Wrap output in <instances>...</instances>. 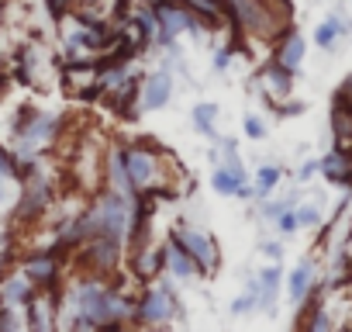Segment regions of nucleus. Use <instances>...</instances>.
Returning a JSON list of instances; mask_svg holds the SVG:
<instances>
[{
  "mask_svg": "<svg viewBox=\"0 0 352 332\" xmlns=\"http://www.w3.org/2000/svg\"><path fill=\"white\" fill-rule=\"evenodd\" d=\"M225 11H228V28L235 32L232 42H239V35H245L252 42L273 45L287 28H294L290 0H225ZM239 49H242V42H239Z\"/></svg>",
  "mask_w": 352,
  "mask_h": 332,
  "instance_id": "nucleus-1",
  "label": "nucleus"
},
{
  "mask_svg": "<svg viewBox=\"0 0 352 332\" xmlns=\"http://www.w3.org/2000/svg\"><path fill=\"white\" fill-rule=\"evenodd\" d=\"M76 267L83 273H94V277H114L121 270V260H124V242L118 239H107V236H90L83 239L73 253Z\"/></svg>",
  "mask_w": 352,
  "mask_h": 332,
  "instance_id": "nucleus-2",
  "label": "nucleus"
},
{
  "mask_svg": "<svg viewBox=\"0 0 352 332\" xmlns=\"http://www.w3.org/2000/svg\"><path fill=\"white\" fill-rule=\"evenodd\" d=\"M169 236H173L176 242H180L187 253H190V260L197 263V273H201V277H211V273H218V267H221V249H218L214 236H208L204 229H197V225H187V222L173 225V229H169Z\"/></svg>",
  "mask_w": 352,
  "mask_h": 332,
  "instance_id": "nucleus-3",
  "label": "nucleus"
},
{
  "mask_svg": "<svg viewBox=\"0 0 352 332\" xmlns=\"http://www.w3.org/2000/svg\"><path fill=\"white\" fill-rule=\"evenodd\" d=\"M52 205H56V187L42 170H35L21 180V201L14 208V222L18 225H35V222H42V215Z\"/></svg>",
  "mask_w": 352,
  "mask_h": 332,
  "instance_id": "nucleus-4",
  "label": "nucleus"
},
{
  "mask_svg": "<svg viewBox=\"0 0 352 332\" xmlns=\"http://www.w3.org/2000/svg\"><path fill=\"white\" fill-rule=\"evenodd\" d=\"M69 253H63L59 246H49V249H32V253H25L21 260H18V267H21V273L35 284V287H42V291H59V284H63V260H66Z\"/></svg>",
  "mask_w": 352,
  "mask_h": 332,
  "instance_id": "nucleus-5",
  "label": "nucleus"
},
{
  "mask_svg": "<svg viewBox=\"0 0 352 332\" xmlns=\"http://www.w3.org/2000/svg\"><path fill=\"white\" fill-rule=\"evenodd\" d=\"M180 315V301H176L169 284H145L138 298V315L135 325H173Z\"/></svg>",
  "mask_w": 352,
  "mask_h": 332,
  "instance_id": "nucleus-6",
  "label": "nucleus"
},
{
  "mask_svg": "<svg viewBox=\"0 0 352 332\" xmlns=\"http://www.w3.org/2000/svg\"><path fill=\"white\" fill-rule=\"evenodd\" d=\"M128 267H131V280L138 287H145V284H152L155 277L166 273V249L162 246H152V242H142V246L131 249Z\"/></svg>",
  "mask_w": 352,
  "mask_h": 332,
  "instance_id": "nucleus-7",
  "label": "nucleus"
},
{
  "mask_svg": "<svg viewBox=\"0 0 352 332\" xmlns=\"http://www.w3.org/2000/svg\"><path fill=\"white\" fill-rule=\"evenodd\" d=\"M256 83H259L263 97L270 101V107H276L280 101H287V97L294 94V73H290V70H283L273 56L263 63V70H259Z\"/></svg>",
  "mask_w": 352,
  "mask_h": 332,
  "instance_id": "nucleus-8",
  "label": "nucleus"
},
{
  "mask_svg": "<svg viewBox=\"0 0 352 332\" xmlns=\"http://www.w3.org/2000/svg\"><path fill=\"white\" fill-rule=\"evenodd\" d=\"M273 59L297 76V73L304 70V59H307V39H304L297 28H287V32L273 42Z\"/></svg>",
  "mask_w": 352,
  "mask_h": 332,
  "instance_id": "nucleus-9",
  "label": "nucleus"
},
{
  "mask_svg": "<svg viewBox=\"0 0 352 332\" xmlns=\"http://www.w3.org/2000/svg\"><path fill=\"white\" fill-rule=\"evenodd\" d=\"M169 101H173V73L169 70H155V73L142 76V94H138L142 111H162Z\"/></svg>",
  "mask_w": 352,
  "mask_h": 332,
  "instance_id": "nucleus-10",
  "label": "nucleus"
},
{
  "mask_svg": "<svg viewBox=\"0 0 352 332\" xmlns=\"http://www.w3.org/2000/svg\"><path fill=\"white\" fill-rule=\"evenodd\" d=\"M314 291H324V284L318 280L314 260H300V263L290 270V277H287V298H290L294 304H304Z\"/></svg>",
  "mask_w": 352,
  "mask_h": 332,
  "instance_id": "nucleus-11",
  "label": "nucleus"
},
{
  "mask_svg": "<svg viewBox=\"0 0 352 332\" xmlns=\"http://www.w3.org/2000/svg\"><path fill=\"white\" fill-rule=\"evenodd\" d=\"M318 174H321L328 184L352 187V145H335L331 152H324Z\"/></svg>",
  "mask_w": 352,
  "mask_h": 332,
  "instance_id": "nucleus-12",
  "label": "nucleus"
},
{
  "mask_svg": "<svg viewBox=\"0 0 352 332\" xmlns=\"http://www.w3.org/2000/svg\"><path fill=\"white\" fill-rule=\"evenodd\" d=\"M211 187H214L221 198H232V194L249 198V194H256V191L249 187L245 166H228V163H218V166H214V174H211Z\"/></svg>",
  "mask_w": 352,
  "mask_h": 332,
  "instance_id": "nucleus-13",
  "label": "nucleus"
},
{
  "mask_svg": "<svg viewBox=\"0 0 352 332\" xmlns=\"http://www.w3.org/2000/svg\"><path fill=\"white\" fill-rule=\"evenodd\" d=\"M162 249H166V273H173L176 280H190V277H201L197 273V263L190 260V253L176 242L169 232H166V242H162Z\"/></svg>",
  "mask_w": 352,
  "mask_h": 332,
  "instance_id": "nucleus-14",
  "label": "nucleus"
},
{
  "mask_svg": "<svg viewBox=\"0 0 352 332\" xmlns=\"http://www.w3.org/2000/svg\"><path fill=\"white\" fill-rule=\"evenodd\" d=\"M104 187L121 191V194H131L128 170H124V149H121V145H111V149L104 152ZM131 198H135V194H131Z\"/></svg>",
  "mask_w": 352,
  "mask_h": 332,
  "instance_id": "nucleus-15",
  "label": "nucleus"
},
{
  "mask_svg": "<svg viewBox=\"0 0 352 332\" xmlns=\"http://www.w3.org/2000/svg\"><path fill=\"white\" fill-rule=\"evenodd\" d=\"M35 284L25 277V273H4L0 277V301L4 304H14V308H25L32 298H35Z\"/></svg>",
  "mask_w": 352,
  "mask_h": 332,
  "instance_id": "nucleus-16",
  "label": "nucleus"
},
{
  "mask_svg": "<svg viewBox=\"0 0 352 332\" xmlns=\"http://www.w3.org/2000/svg\"><path fill=\"white\" fill-rule=\"evenodd\" d=\"M345 35H349V25H345L338 14H328V18L314 28V45H318V49H324V52H331Z\"/></svg>",
  "mask_w": 352,
  "mask_h": 332,
  "instance_id": "nucleus-17",
  "label": "nucleus"
},
{
  "mask_svg": "<svg viewBox=\"0 0 352 332\" xmlns=\"http://www.w3.org/2000/svg\"><path fill=\"white\" fill-rule=\"evenodd\" d=\"M280 180H283V170H280V166L276 163H263L259 166V170H256V198H270L276 187H280Z\"/></svg>",
  "mask_w": 352,
  "mask_h": 332,
  "instance_id": "nucleus-18",
  "label": "nucleus"
},
{
  "mask_svg": "<svg viewBox=\"0 0 352 332\" xmlns=\"http://www.w3.org/2000/svg\"><path fill=\"white\" fill-rule=\"evenodd\" d=\"M218 104H211V101H201V104H194V111H190V121H194V128L201 132V135H214V125H218Z\"/></svg>",
  "mask_w": 352,
  "mask_h": 332,
  "instance_id": "nucleus-19",
  "label": "nucleus"
},
{
  "mask_svg": "<svg viewBox=\"0 0 352 332\" xmlns=\"http://www.w3.org/2000/svg\"><path fill=\"white\" fill-rule=\"evenodd\" d=\"M280 280H283V273H280V263H273V267H266L263 273H259V304H273L276 301V291H280Z\"/></svg>",
  "mask_w": 352,
  "mask_h": 332,
  "instance_id": "nucleus-20",
  "label": "nucleus"
},
{
  "mask_svg": "<svg viewBox=\"0 0 352 332\" xmlns=\"http://www.w3.org/2000/svg\"><path fill=\"white\" fill-rule=\"evenodd\" d=\"M294 211H297L300 229H318L321 225V208L318 205H294Z\"/></svg>",
  "mask_w": 352,
  "mask_h": 332,
  "instance_id": "nucleus-21",
  "label": "nucleus"
},
{
  "mask_svg": "<svg viewBox=\"0 0 352 332\" xmlns=\"http://www.w3.org/2000/svg\"><path fill=\"white\" fill-rule=\"evenodd\" d=\"M297 229H300V222H297V211H294V208H287V211H280V215H276V232H280L283 239H287V236H294Z\"/></svg>",
  "mask_w": 352,
  "mask_h": 332,
  "instance_id": "nucleus-22",
  "label": "nucleus"
},
{
  "mask_svg": "<svg viewBox=\"0 0 352 332\" xmlns=\"http://www.w3.org/2000/svg\"><path fill=\"white\" fill-rule=\"evenodd\" d=\"M242 128H245V135H249L252 142H259V138H266V121H263L259 114H245V121H242Z\"/></svg>",
  "mask_w": 352,
  "mask_h": 332,
  "instance_id": "nucleus-23",
  "label": "nucleus"
},
{
  "mask_svg": "<svg viewBox=\"0 0 352 332\" xmlns=\"http://www.w3.org/2000/svg\"><path fill=\"white\" fill-rule=\"evenodd\" d=\"M235 52H239V42H228L225 49H218V52H214V70H218V73H225V70L232 66Z\"/></svg>",
  "mask_w": 352,
  "mask_h": 332,
  "instance_id": "nucleus-24",
  "label": "nucleus"
},
{
  "mask_svg": "<svg viewBox=\"0 0 352 332\" xmlns=\"http://www.w3.org/2000/svg\"><path fill=\"white\" fill-rule=\"evenodd\" d=\"M76 8V0H45V11H49V18H66L69 11Z\"/></svg>",
  "mask_w": 352,
  "mask_h": 332,
  "instance_id": "nucleus-25",
  "label": "nucleus"
},
{
  "mask_svg": "<svg viewBox=\"0 0 352 332\" xmlns=\"http://www.w3.org/2000/svg\"><path fill=\"white\" fill-rule=\"evenodd\" d=\"M276 114H283V118H294V114H304V101H280L276 104Z\"/></svg>",
  "mask_w": 352,
  "mask_h": 332,
  "instance_id": "nucleus-26",
  "label": "nucleus"
},
{
  "mask_svg": "<svg viewBox=\"0 0 352 332\" xmlns=\"http://www.w3.org/2000/svg\"><path fill=\"white\" fill-rule=\"evenodd\" d=\"M318 170H321V159H307V163L300 166V170H297V180H300V184H307Z\"/></svg>",
  "mask_w": 352,
  "mask_h": 332,
  "instance_id": "nucleus-27",
  "label": "nucleus"
},
{
  "mask_svg": "<svg viewBox=\"0 0 352 332\" xmlns=\"http://www.w3.org/2000/svg\"><path fill=\"white\" fill-rule=\"evenodd\" d=\"M263 253H266L270 260H276V263H280V256H283V246H280V242H263Z\"/></svg>",
  "mask_w": 352,
  "mask_h": 332,
  "instance_id": "nucleus-28",
  "label": "nucleus"
},
{
  "mask_svg": "<svg viewBox=\"0 0 352 332\" xmlns=\"http://www.w3.org/2000/svg\"><path fill=\"white\" fill-rule=\"evenodd\" d=\"M338 94H342V97H345V101H352V76H349V80H345V83H342V90H338Z\"/></svg>",
  "mask_w": 352,
  "mask_h": 332,
  "instance_id": "nucleus-29",
  "label": "nucleus"
},
{
  "mask_svg": "<svg viewBox=\"0 0 352 332\" xmlns=\"http://www.w3.org/2000/svg\"><path fill=\"white\" fill-rule=\"evenodd\" d=\"M4 242H11V232H8V229H0V246H4Z\"/></svg>",
  "mask_w": 352,
  "mask_h": 332,
  "instance_id": "nucleus-30",
  "label": "nucleus"
},
{
  "mask_svg": "<svg viewBox=\"0 0 352 332\" xmlns=\"http://www.w3.org/2000/svg\"><path fill=\"white\" fill-rule=\"evenodd\" d=\"M80 4H87V0H76V8H80Z\"/></svg>",
  "mask_w": 352,
  "mask_h": 332,
  "instance_id": "nucleus-31",
  "label": "nucleus"
},
{
  "mask_svg": "<svg viewBox=\"0 0 352 332\" xmlns=\"http://www.w3.org/2000/svg\"><path fill=\"white\" fill-rule=\"evenodd\" d=\"M4 4H8V0H0V8H4Z\"/></svg>",
  "mask_w": 352,
  "mask_h": 332,
  "instance_id": "nucleus-32",
  "label": "nucleus"
}]
</instances>
